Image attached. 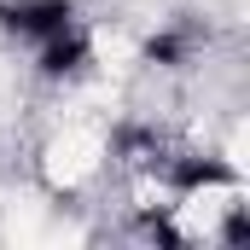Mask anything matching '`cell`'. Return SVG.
Instances as JSON below:
<instances>
[{
    "label": "cell",
    "mask_w": 250,
    "mask_h": 250,
    "mask_svg": "<svg viewBox=\"0 0 250 250\" xmlns=\"http://www.w3.org/2000/svg\"><path fill=\"white\" fill-rule=\"evenodd\" d=\"M221 239H227V245H250V209H245V204H233V215H227Z\"/></svg>",
    "instance_id": "obj_5"
},
{
    "label": "cell",
    "mask_w": 250,
    "mask_h": 250,
    "mask_svg": "<svg viewBox=\"0 0 250 250\" xmlns=\"http://www.w3.org/2000/svg\"><path fill=\"white\" fill-rule=\"evenodd\" d=\"M181 59H187V41H181L175 29H163V35H151V41H146V64H163V70H175Z\"/></svg>",
    "instance_id": "obj_4"
},
{
    "label": "cell",
    "mask_w": 250,
    "mask_h": 250,
    "mask_svg": "<svg viewBox=\"0 0 250 250\" xmlns=\"http://www.w3.org/2000/svg\"><path fill=\"white\" fill-rule=\"evenodd\" d=\"M0 23L23 41H47V35H64L76 29V6L70 0H6L0 6Z\"/></svg>",
    "instance_id": "obj_1"
},
{
    "label": "cell",
    "mask_w": 250,
    "mask_h": 250,
    "mask_svg": "<svg viewBox=\"0 0 250 250\" xmlns=\"http://www.w3.org/2000/svg\"><path fill=\"white\" fill-rule=\"evenodd\" d=\"M204 187H233V169H227L221 157H204V151L169 157V192L192 198V192H204Z\"/></svg>",
    "instance_id": "obj_2"
},
{
    "label": "cell",
    "mask_w": 250,
    "mask_h": 250,
    "mask_svg": "<svg viewBox=\"0 0 250 250\" xmlns=\"http://www.w3.org/2000/svg\"><path fill=\"white\" fill-rule=\"evenodd\" d=\"M87 64V41L76 35V29H64V35H47L41 41V76H76Z\"/></svg>",
    "instance_id": "obj_3"
}]
</instances>
